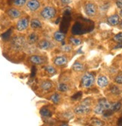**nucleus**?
Here are the masks:
<instances>
[{"instance_id": "nucleus-1", "label": "nucleus", "mask_w": 122, "mask_h": 126, "mask_svg": "<svg viewBox=\"0 0 122 126\" xmlns=\"http://www.w3.org/2000/svg\"><path fill=\"white\" fill-rule=\"evenodd\" d=\"M57 14L56 9L51 6L44 7L41 11V17L44 20H51L55 17Z\"/></svg>"}, {"instance_id": "nucleus-2", "label": "nucleus", "mask_w": 122, "mask_h": 126, "mask_svg": "<svg viewBox=\"0 0 122 126\" xmlns=\"http://www.w3.org/2000/svg\"><path fill=\"white\" fill-rule=\"evenodd\" d=\"M90 110V103L88 101V100H87L76 107L74 109V112L75 113L78 115H82L89 113Z\"/></svg>"}, {"instance_id": "nucleus-3", "label": "nucleus", "mask_w": 122, "mask_h": 126, "mask_svg": "<svg viewBox=\"0 0 122 126\" xmlns=\"http://www.w3.org/2000/svg\"><path fill=\"white\" fill-rule=\"evenodd\" d=\"M95 83V78L92 74H86L81 78V85L84 88H90Z\"/></svg>"}, {"instance_id": "nucleus-4", "label": "nucleus", "mask_w": 122, "mask_h": 126, "mask_svg": "<svg viewBox=\"0 0 122 126\" xmlns=\"http://www.w3.org/2000/svg\"><path fill=\"white\" fill-rule=\"evenodd\" d=\"M84 11H85L86 15H87L88 17H94V16L97 14V7L93 2H88L84 6Z\"/></svg>"}, {"instance_id": "nucleus-5", "label": "nucleus", "mask_w": 122, "mask_h": 126, "mask_svg": "<svg viewBox=\"0 0 122 126\" xmlns=\"http://www.w3.org/2000/svg\"><path fill=\"white\" fill-rule=\"evenodd\" d=\"M12 45L15 49L20 50L25 45V39L21 36H15L12 39Z\"/></svg>"}, {"instance_id": "nucleus-6", "label": "nucleus", "mask_w": 122, "mask_h": 126, "mask_svg": "<svg viewBox=\"0 0 122 126\" xmlns=\"http://www.w3.org/2000/svg\"><path fill=\"white\" fill-rule=\"evenodd\" d=\"M29 25V19L26 17H22L18 21L17 25H16V28H17L18 31L22 32V31L26 30L28 28Z\"/></svg>"}, {"instance_id": "nucleus-7", "label": "nucleus", "mask_w": 122, "mask_h": 126, "mask_svg": "<svg viewBox=\"0 0 122 126\" xmlns=\"http://www.w3.org/2000/svg\"><path fill=\"white\" fill-rule=\"evenodd\" d=\"M26 8L30 11H33V12L38 11L41 7V4L38 0H29L26 2Z\"/></svg>"}, {"instance_id": "nucleus-8", "label": "nucleus", "mask_w": 122, "mask_h": 126, "mask_svg": "<svg viewBox=\"0 0 122 126\" xmlns=\"http://www.w3.org/2000/svg\"><path fill=\"white\" fill-rule=\"evenodd\" d=\"M7 14H8V16L10 18H11L13 20L18 19V18L20 17V16H21L20 11L18 9H17L16 8H8V11H7Z\"/></svg>"}, {"instance_id": "nucleus-9", "label": "nucleus", "mask_w": 122, "mask_h": 126, "mask_svg": "<svg viewBox=\"0 0 122 126\" xmlns=\"http://www.w3.org/2000/svg\"><path fill=\"white\" fill-rule=\"evenodd\" d=\"M29 62L33 63V65H42L44 63V59L43 56H38V55H33L31 56L29 59Z\"/></svg>"}, {"instance_id": "nucleus-10", "label": "nucleus", "mask_w": 122, "mask_h": 126, "mask_svg": "<svg viewBox=\"0 0 122 126\" xmlns=\"http://www.w3.org/2000/svg\"><path fill=\"white\" fill-rule=\"evenodd\" d=\"M68 62V59L66 58V56H57L54 60V65L57 66H63L67 64Z\"/></svg>"}, {"instance_id": "nucleus-11", "label": "nucleus", "mask_w": 122, "mask_h": 126, "mask_svg": "<svg viewBox=\"0 0 122 126\" xmlns=\"http://www.w3.org/2000/svg\"><path fill=\"white\" fill-rule=\"evenodd\" d=\"M120 22V17L118 14H113L111 15L110 17H108L107 19V23L110 25V26H117Z\"/></svg>"}, {"instance_id": "nucleus-12", "label": "nucleus", "mask_w": 122, "mask_h": 126, "mask_svg": "<svg viewBox=\"0 0 122 126\" xmlns=\"http://www.w3.org/2000/svg\"><path fill=\"white\" fill-rule=\"evenodd\" d=\"M51 46H52L51 43L46 39L41 40L38 43V47H39V48H40L41 50H48L51 48Z\"/></svg>"}, {"instance_id": "nucleus-13", "label": "nucleus", "mask_w": 122, "mask_h": 126, "mask_svg": "<svg viewBox=\"0 0 122 126\" xmlns=\"http://www.w3.org/2000/svg\"><path fill=\"white\" fill-rule=\"evenodd\" d=\"M97 84L101 88L107 86L109 84V79L105 76H100L97 79Z\"/></svg>"}, {"instance_id": "nucleus-14", "label": "nucleus", "mask_w": 122, "mask_h": 126, "mask_svg": "<svg viewBox=\"0 0 122 126\" xmlns=\"http://www.w3.org/2000/svg\"><path fill=\"white\" fill-rule=\"evenodd\" d=\"M98 104L102 107L105 110L110 109L112 106V104H110L105 98H100L98 100Z\"/></svg>"}, {"instance_id": "nucleus-15", "label": "nucleus", "mask_w": 122, "mask_h": 126, "mask_svg": "<svg viewBox=\"0 0 122 126\" xmlns=\"http://www.w3.org/2000/svg\"><path fill=\"white\" fill-rule=\"evenodd\" d=\"M38 40H39V36L35 32H33L31 34H29L28 38H27V42L29 44H36L38 41Z\"/></svg>"}, {"instance_id": "nucleus-16", "label": "nucleus", "mask_w": 122, "mask_h": 126, "mask_svg": "<svg viewBox=\"0 0 122 126\" xmlns=\"http://www.w3.org/2000/svg\"><path fill=\"white\" fill-rule=\"evenodd\" d=\"M54 38L57 42H62L66 38V35L64 33H63V32H61L57 31L54 34Z\"/></svg>"}, {"instance_id": "nucleus-17", "label": "nucleus", "mask_w": 122, "mask_h": 126, "mask_svg": "<svg viewBox=\"0 0 122 126\" xmlns=\"http://www.w3.org/2000/svg\"><path fill=\"white\" fill-rule=\"evenodd\" d=\"M30 26L33 29H39L42 27V24L38 19H33L30 21Z\"/></svg>"}, {"instance_id": "nucleus-18", "label": "nucleus", "mask_w": 122, "mask_h": 126, "mask_svg": "<svg viewBox=\"0 0 122 126\" xmlns=\"http://www.w3.org/2000/svg\"><path fill=\"white\" fill-rule=\"evenodd\" d=\"M72 68L73 69V71H77V72H80V71H83L84 70V66L83 64H81V62H75L74 64L72 66Z\"/></svg>"}, {"instance_id": "nucleus-19", "label": "nucleus", "mask_w": 122, "mask_h": 126, "mask_svg": "<svg viewBox=\"0 0 122 126\" xmlns=\"http://www.w3.org/2000/svg\"><path fill=\"white\" fill-rule=\"evenodd\" d=\"M40 114L44 117H48V118H49L52 116L51 110L46 107H44L40 110Z\"/></svg>"}, {"instance_id": "nucleus-20", "label": "nucleus", "mask_w": 122, "mask_h": 126, "mask_svg": "<svg viewBox=\"0 0 122 126\" xmlns=\"http://www.w3.org/2000/svg\"><path fill=\"white\" fill-rule=\"evenodd\" d=\"M53 87V84L50 81H43L41 83V88L44 91H48Z\"/></svg>"}, {"instance_id": "nucleus-21", "label": "nucleus", "mask_w": 122, "mask_h": 126, "mask_svg": "<svg viewBox=\"0 0 122 126\" xmlns=\"http://www.w3.org/2000/svg\"><path fill=\"white\" fill-rule=\"evenodd\" d=\"M105 110L102 107H101L100 105L97 104V105L95 107L94 110V112L97 115H103V113H104V112H105Z\"/></svg>"}, {"instance_id": "nucleus-22", "label": "nucleus", "mask_w": 122, "mask_h": 126, "mask_svg": "<svg viewBox=\"0 0 122 126\" xmlns=\"http://www.w3.org/2000/svg\"><path fill=\"white\" fill-rule=\"evenodd\" d=\"M44 70L48 74H49L50 75H52V76L57 74V71H56L55 68H54L53 66H51V65H48L46 67H44Z\"/></svg>"}, {"instance_id": "nucleus-23", "label": "nucleus", "mask_w": 122, "mask_h": 126, "mask_svg": "<svg viewBox=\"0 0 122 126\" xmlns=\"http://www.w3.org/2000/svg\"><path fill=\"white\" fill-rule=\"evenodd\" d=\"M121 108V102H115L114 104H112V106H111V110H112L113 112H117L118 110H120Z\"/></svg>"}, {"instance_id": "nucleus-24", "label": "nucleus", "mask_w": 122, "mask_h": 126, "mask_svg": "<svg viewBox=\"0 0 122 126\" xmlns=\"http://www.w3.org/2000/svg\"><path fill=\"white\" fill-rule=\"evenodd\" d=\"M27 2L26 0H13V4L14 6L17 7H21L26 5Z\"/></svg>"}, {"instance_id": "nucleus-25", "label": "nucleus", "mask_w": 122, "mask_h": 126, "mask_svg": "<svg viewBox=\"0 0 122 126\" xmlns=\"http://www.w3.org/2000/svg\"><path fill=\"white\" fill-rule=\"evenodd\" d=\"M51 100L52 101L53 103L58 104L60 101V95L59 94H57V93L54 94L53 95H51Z\"/></svg>"}, {"instance_id": "nucleus-26", "label": "nucleus", "mask_w": 122, "mask_h": 126, "mask_svg": "<svg viewBox=\"0 0 122 126\" xmlns=\"http://www.w3.org/2000/svg\"><path fill=\"white\" fill-rule=\"evenodd\" d=\"M69 42L75 46H78L81 44V41L79 38H69Z\"/></svg>"}, {"instance_id": "nucleus-27", "label": "nucleus", "mask_w": 122, "mask_h": 126, "mask_svg": "<svg viewBox=\"0 0 122 126\" xmlns=\"http://www.w3.org/2000/svg\"><path fill=\"white\" fill-rule=\"evenodd\" d=\"M57 89L60 92H66L69 89V87L65 83H60L57 86Z\"/></svg>"}, {"instance_id": "nucleus-28", "label": "nucleus", "mask_w": 122, "mask_h": 126, "mask_svg": "<svg viewBox=\"0 0 122 126\" xmlns=\"http://www.w3.org/2000/svg\"><path fill=\"white\" fill-rule=\"evenodd\" d=\"M110 91L112 94H116V95L121 94V90L117 86H112V87L110 88Z\"/></svg>"}, {"instance_id": "nucleus-29", "label": "nucleus", "mask_w": 122, "mask_h": 126, "mask_svg": "<svg viewBox=\"0 0 122 126\" xmlns=\"http://www.w3.org/2000/svg\"><path fill=\"white\" fill-rule=\"evenodd\" d=\"M90 125H96V126H101V125H103L104 123H103V122H102V121L100 120V119H94L91 120Z\"/></svg>"}, {"instance_id": "nucleus-30", "label": "nucleus", "mask_w": 122, "mask_h": 126, "mask_svg": "<svg viewBox=\"0 0 122 126\" xmlns=\"http://www.w3.org/2000/svg\"><path fill=\"white\" fill-rule=\"evenodd\" d=\"M114 41H117L118 43H122V32L121 33H118V35H116L115 37H114Z\"/></svg>"}, {"instance_id": "nucleus-31", "label": "nucleus", "mask_w": 122, "mask_h": 126, "mask_svg": "<svg viewBox=\"0 0 122 126\" xmlns=\"http://www.w3.org/2000/svg\"><path fill=\"white\" fill-rule=\"evenodd\" d=\"M115 82L118 84H122V74H118L115 77Z\"/></svg>"}, {"instance_id": "nucleus-32", "label": "nucleus", "mask_w": 122, "mask_h": 126, "mask_svg": "<svg viewBox=\"0 0 122 126\" xmlns=\"http://www.w3.org/2000/svg\"><path fill=\"white\" fill-rule=\"evenodd\" d=\"M112 113H113L112 110L111 109H109V110H106V111L104 112L103 116H104V117H109L112 115Z\"/></svg>"}, {"instance_id": "nucleus-33", "label": "nucleus", "mask_w": 122, "mask_h": 126, "mask_svg": "<svg viewBox=\"0 0 122 126\" xmlns=\"http://www.w3.org/2000/svg\"><path fill=\"white\" fill-rule=\"evenodd\" d=\"M62 49L66 52H69L72 50V47L69 45H64L62 47Z\"/></svg>"}, {"instance_id": "nucleus-34", "label": "nucleus", "mask_w": 122, "mask_h": 126, "mask_svg": "<svg viewBox=\"0 0 122 126\" xmlns=\"http://www.w3.org/2000/svg\"><path fill=\"white\" fill-rule=\"evenodd\" d=\"M116 5L118 8H122V0H116Z\"/></svg>"}, {"instance_id": "nucleus-35", "label": "nucleus", "mask_w": 122, "mask_h": 126, "mask_svg": "<svg viewBox=\"0 0 122 126\" xmlns=\"http://www.w3.org/2000/svg\"><path fill=\"white\" fill-rule=\"evenodd\" d=\"M72 0H60V2H62L63 5H69L72 2Z\"/></svg>"}, {"instance_id": "nucleus-36", "label": "nucleus", "mask_w": 122, "mask_h": 126, "mask_svg": "<svg viewBox=\"0 0 122 126\" xmlns=\"http://www.w3.org/2000/svg\"><path fill=\"white\" fill-rule=\"evenodd\" d=\"M120 16H121V17H122V9L120 11Z\"/></svg>"}, {"instance_id": "nucleus-37", "label": "nucleus", "mask_w": 122, "mask_h": 126, "mask_svg": "<svg viewBox=\"0 0 122 126\" xmlns=\"http://www.w3.org/2000/svg\"><path fill=\"white\" fill-rule=\"evenodd\" d=\"M120 28L122 29V20H121V23H120Z\"/></svg>"}, {"instance_id": "nucleus-38", "label": "nucleus", "mask_w": 122, "mask_h": 126, "mask_svg": "<svg viewBox=\"0 0 122 126\" xmlns=\"http://www.w3.org/2000/svg\"><path fill=\"white\" fill-rule=\"evenodd\" d=\"M121 125H122V124H121Z\"/></svg>"}]
</instances>
